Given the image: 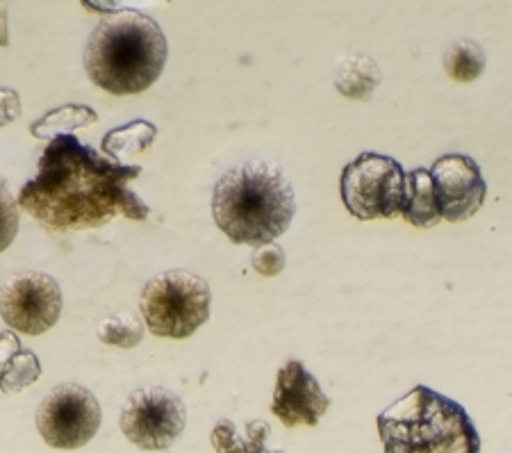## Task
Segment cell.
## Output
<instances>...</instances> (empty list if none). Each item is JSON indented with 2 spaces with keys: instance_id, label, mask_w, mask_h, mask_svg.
<instances>
[{
  "instance_id": "1",
  "label": "cell",
  "mask_w": 512,
  "mask_h": 453,
  "mask_svg": "<svg viewBox=\"0 0 512 453\" xmlns=\"http://www.w3.org/2000/svg\"><path fill=\"white\" fill-rule=\"evenodd\" d=\"M139 174L137 164L112 162L76 135H62L44 148L16 205L53 233L105 226L117 214L144 221L151 210L130 189Z\"/></svg>"
},
{
  "instance_id": "2",
  "label": "cell",
  "mask_w": 512,
  "mask_h": 453,
  "mask_svg": "<svg viewBox=\"0 0 512 453\" xmlns=\"http://www.w3.org/2000/svg\"><path fill=\"white\" fill-rule=\"evenodd\" d=\"M294 214L292 183L274 162H244L214 185L212 217L235 244H274L292 224Z\"/></svg>"
},
{
  "instance_id": "3",
  "label": "cell",
  "mask_w": 512,
  "mask_h": 453,
  "mask_svg": "<svg viewBox=\"0 0 512 453\" xmlns=\"http://www.w3.org/2000/svg\"><path fill=\"white\" fill-rule=\"evenodd\" d=\"M169 46L151 16L121 10L98 23L85 46V71L114 96L142 94L162 76Z\"/></svg>"
},
{
  "instance_id": "4",
  "label": "cell",
  "mask_w": 512,
  "mask_h": 453,
  "mask_svg": "<svg viewBox=\"0 0 512 453\" xmlns=\"http://www.w3.org/2000/svg\"><path fill=\"white\" fill-rule=\"evenodd\" d=\"M385 453H481V438L467 410L426 385L378 415Z\"/></svg>"
},
{
  "instance_id": "5",
  "label": "cell",
  "mask_w": 512,
  "mask_h": 453,
  "mask_svg": "<svg viewBox=\"0 0 512 453\" xmlns=\"http://www.w3.org/2000/svg\"><path fill=\"white\" fill-rule=\"evenodd\" d=\"M208 280L185 269L153 276L142 290V308L148 331L158 337L183 340L210 319Z\"/></svg>"
},
{
  "instance_id": "6",
  "label": "cell",
  "mask_w": 512,
  "mask_h": 453,
  "mask_svg": "<svg viewBox=\"0 0 512 453\" xmlns=\"http://www.w3.org/2000/svg\"><path fill=\"white\" fill-rule=\"evenodd\" d=\"M340 192L355 219L394 217L406 194V171L390 155L367 151L344 167Z\"/></svg>"
},
{
  "instance_id": "7",
  "label": "cell",
  "mask_w": 512,
  "mask_h": 453,
  "mask_svg": "<svg viewBox=\"0 0 512 453\" xmlns=\"http://www.w3.org/2000/svg\"><path fill=\"white\" fill-rule=\"evenodd\" d=\"M187 408L167 387H139L121 410V431L144 451L169 449L185 431Z\"/></svg>"
},
{
  "instance_id": "8",
  "label": "cell",
  "mask_w": 512,
  "mask_h": 453,
  "mask_svg": "<svg viewBox=\"0 0 512 453\" xmlns=\"http://www.w3.org/2000/svg\"><path fill=\"white\" fill-rule=\"evenodd\" d=\"M101 426V406L87 387L57 385L37 410V428L53 449H80Z\"/></svg>"
},
{
  "instance_id": "9",
  "label": "cell",
  "mask_w": 512,
  "mask_h": 453,
  "mask_svg": "<svg viewBox=\"0 0 512 453\" xmlns=\"http://www.w3.org/2000/svg\"><path fill=\"white\" fill-rule=\"evenodd\" d=\"M62 312V290L57 280L41 271L12 276L0 290V317L23 335H44Z\"/></svg>"
},
{
  "instance_id": "10",
  "label": "cell",
  "mask_w": 512,
  "mask_h": 453,
  "mask_svg": "<svg viewBox=\"0 0 512 453\" xmlns=\"http://www.w3.org/2000/svg\"><path fill=\"white\" fill-rule=\"evenodd\" d=\"M428 171L433 178L440 217L453 224L474 217L487 194V185L476 160L462 153H449L437 158Z\"/></svg>"
},
{
  "instance_id": "11",
  "label": "cell",
  "mask_w": 512,
  "mask_h": 453,
  "mask_svg": "<svg viewBox=\"0 0 512 453\" xmlns=\"http://www.w3.org/2000/svg\"><path fill=\"white\" fill-rule=\"evenodd\" d=\"M330 408V399L321 390L317 378L299 360H289L278 372L271 413L285 426H317Z\"/></svg>"
},
{
  "instance_id": "12",
  "label": "cell",
  "mask_w": 512,
  "mask_h": 453,
  "mask_svg": "<svg viewBox=\"0 0 512 453\" xmlns=\"http://www.w3.org/2000/svg\"><path fill=\"white\" fill-rule=\"evenodd\" d=\"M399 214L408 224L417 228H431L440 224L442 217L440 210H437L431 171L417 167L410 174H406V194H403V205Z\"/></svg>"
},
{
  "instance_id": "13",
  "label": "cell",
  "mask_w": 512,
  "mask_h": 453,
  "mask_svg": "<svg viewBox=\"0 0 512 453\" xmlns=\"http://www.w3.org/2000/svg\"><path fill=\"white\" fill-rule=\"evenodd\" d=\"M381 80V69L367 55L342 57L335 67V89L353 101H367L374 94V89L381 85Z\"/></svg>"
},
{
  "instance_id": "14",
  "label": "cell",
  "mask_w": 512,
  "mask_h": 453,
  "mask_svg": "<svg viewBox=\"0 0 512 453\" xmlns=\"http://www.w3.org/2000/svg\"><path fill=\"white\" fill-rule=\"evenodd\" d=\"M267 435L269 426L260 419L246 424V438H239L235 426L228 419H221L212 431V444L217 453H283L267 447Z\"/></svg>"
},
{
  "instance_id": "15",
  "label": "cell",
  "mask_w": 512,
  "mask_h": 453,
  "mask_svg": "<svg viewBox=\"0 0 512 453\" xmlns=\"http://www.w3.org/2000/svg\"><path fill=\"white\" fill-rule=\"evenodd\" d=\"M155 137H158V128L153 126L151 121L137 119L128 123V126L114 128L103 137V153H107L112 158V162H117L121 155H139L146 153L148 148L153 146Z\"/></svg>"
},
{
  "instance_id": "16",
  "label": "cell",
  "mask_w": 512,
  "mask_h": 453,
  "mask_svg": "<svg viewBox=\"0 0 512 453\" xmlns=\"http://www.w3.org/2000/svg\"><path fill=\"white\" fill-rule=\"evenodd\" d=\"M96 112L87 105H64L48 112L30 126V133L41 139H55L62 135H71L76 128L96 123Z\"/></svg>"
},
{
  "instance_id": "17",
  "label": "cell",
  "mask_w": 512,
  "mask_h": 453,
  "mask_svg": "<svg viewBox=\"0 0 512 453\" xmlns=\"http://www.w3.org/2000/svg\"><path fill=\"white\" fill-rule=\"evenodd\" d=\"M444 69L449 78L472 82L485 71V51L472 39H458L444 51Z\"/></svg>"
},
{
  "instance_id": "18",
  "label": "cell",
  "mask_w": 512,
  "mask_h": 453,
  "mask_svg": "<svg viewBox=\"0 0 512 453\" xmlns=\"http://www.w3.org/2000/svg\"><path fill=\"white\" fill-rule=\"evenodd\" d=\"M98 337H101V342L112 344V347L132 349L144 340V324L130 312H121V315H112L101 321Z\"/></svg>"
},
{
  "instance_id": "19",
  "label": "cell",
  "mask_w": 512,
  "mask_h": 453,
  "mask_svg": "<svg viewBox=\"0 0 512 453\" xmlns=\"http://www.w3.org/2000/svg\"><path fill=\"white\" fill-rule=\"evenodd\" d=\"M41 376V362L32 351H19L7 362L3 372H0V390L5 394H14L37 383Z\"/></svg>"
},
{
  "instance_id": "20",
  "label": "cell",
  "mask_w": 512,
  "mask_h": 453,
  "mask_svg": "<svg viewBox=\"0 0 512 453\" xmlns=\"http://www.w3.org/2000/svg\"><path fill=\"white\" fill-rule=\"evenodd\" d=\"M16 233H19V205L0 180V253L14 242Z\"/></svg>"
},
{
  "instance_id": "21",
  "label": "cell",
  "mask_w": 512,
  "mask_h": 453,
  "mask_svg": "<svg viewBox=\"0 0 512 453\" xmlns=\"http://www.w3.org/2000/svg\"><path fill=\"white\" fill-rule=\"evenodd\" d=\"M253 269L258 271L262 276H276L280 271L285 269V251L280 249L278 244H264L258 246L253 253Z\"/></svg>"
},
{
  "instance_id": "22",
  "label": "cell",
  "mask_w": 512,
  "mask_h": 453,
  "mask_svg": "<svg viewBox=\"0 0 512 453\" xmlns=\"http://www.w3.org/2000/svg\"><path fill=\"white\" fill-rule=\"evenodd\" d=\"M21 117V98L14 89H0V128L10 126Z\"/></svg>"
},
{
  "instance_id": "23",
  "label": "cell",
  "mask_w": 512,
  "mask_h": 453,
  "mask_svg": "<svg viewBox=\"0 0 512 453\" xmlns=\"http://www.w3.org/2000/svg\"><path fill=\"white\" fill-rule=\"evenodd\" d=\"M21 351V342L12 331L0 333V372H3L7 362H10L16 353Z\"/></svg>"
},
{
  "instance_id": "24",
  "label": "cell",
  "mask_w": 512,
  "mask_h": 453,
  "mask_svg": "<svg viewBox=\"0 0 512 453\" xmlns=\"http://www.w3.org/2000/svg\"><path fill=\"white\" fill-rule=\"evenodd\" d=\"M10 35H7V7L0 3V46H7Z\"/></svg>"
}]
</instances>
